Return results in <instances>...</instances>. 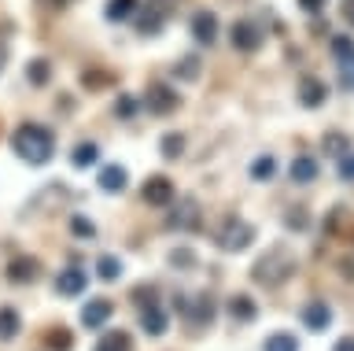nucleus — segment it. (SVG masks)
Wrapping results in <instances>:
<instances>
[{
    "mask_svg": "<svg viewBox=\"0 0 354 351\" xmlns=\"http://www.w3.org/2000/svg\"><path fill=\"white\" fill-rule=\"evenodd\" d=\"M159 152H162V159H181L185 156V137L181 134H162L159 137Z\"/></svg>",
    "mask_w": 354,
    "mask_h": 351,
    "instance_id": "c85d7f7f",
    "label": "nucleus"
},
{
    "mask_svg": "<svg viewBox=\"0 0 354 351\" xmlns=\"http://www.w3.org/2000/svg\"><path fill=\"white\" fill-rule=\"evenodd\" d=\"M336 174H339V181L354 185V152H347V156L336 159Z\"/></svg>",
    "mask_w": 354,
    "mask_h": 351,
    "instance_id": "58836bf2",
    "label": "nucleus"
},
{
    "mask_svg": "<svg viewBox=\"0 0 354 351\" xmlns=\"http://www.w3.org/2000/svg\"><path fill=\"white\" fill-rule=\"evenodd\" d=\"M192 37L199 41V45H214L218 41V15L214 12H196L192 15Z\"/></svg>",
    "mask_w": 354,
    "mask_h": 351,
    "instance_id": "dca6fc26",
    "label": "nucleus"
},
{
    "mask_svg": "<svg viewBox=\"0 0 354 351\" xmlns=\"http://www.w3.org/2000/svg\"><path fill=\"white\" fill-rule=\"evenodd\" d=\"M336 82H339V89L343 93H354V56H347V60H336Z\"/></svg>",
    "mask_w": 354,
    "mask_h": 351,
    "instance_id": "2f4dec72",
    "label": "nucleus"
},
{
    "mask_svg": "<svg viewBox=\"0 0 354 351\" xmlns=\"http://www.w3.org/2000/svg\"><path fill=\"white\" fill-rule=\"evenodd\" d=\"M22 333V314L15 307H0V344H11Z\"/></svg>",
    "mask_w": 354,
    "mask_h": 351,
    "instance_id": "4be33fe9",
    "label": "nucleus"
},
{
    "mask_svg": "<svg viewBox=\"0 0 354 351\" xmlns=\"http://www.w3.org/2000/svg\"><path fill=\"white\" fill-rule=\"evenodd\" d=\"M170 267H177V270H196L199 259H196L192 248H174V251H170Z\"/></svg>",
    "mask_w": 354,
    "mask_h": 351,
    "instance_id": "473e14b6",
    "label": "nucleus"
},
{
    "mask_svg": "<svg viewBox=\"0 0 354 351\" xmlns=\"http://www.w3.org/2000/svg\"><path fill=\"white\" fill-rule=\"evenodd\" d=\"M88 289V273L77 270V267H66L55 273V296H63V300H77Z\"/></svg>",
    "mask_w": 354,
    "mask_h": 351,
    "instance_id": "9b49d317",
    "label": "nucleus"
},
{
    "mask_svg": "<svg viewBox=\"0 0 354 351\" xmlns=\"http://www.w3.org/2000/svg\"><path fill=\"white\" fill-rule=\"evenodd\" d=\"M295 100L306 107V111H317V107H325L328 100V85L317 78V74H303L299 78V89H295Z\"/></svg>",
    "mask_w": 354,
    "mask_h": 351,
    "instance_id": "6e6552de",
    "label": "nucleus"
},
{
    "mask_svg": "<svg viewBox=\"0 0 354 351\" xmlns=\"http://www.w3.org/2000/svg\"><path fill=\"white\" fill-rule=\"evenodd\" d=\"M48 78H52V63H48V60H30V63H26V82H30V85L44 89V85H48Z\"/></svg>",
    "mask_w": 354,
    "mask_h": 351,
    "instance_id": "bb28decb",
    "label": "nucleus"
},
{
    "mask_svg": "<svg viewBox=\"0 0 354 351\" xmlns=\"http://www.w3.org/2000/svg\"><path fill=\"white\" fill-rule=\"evenodd\" d=\"M166 226H170V229H181V233H196V229H199V200H196V196H185Z\"/></svg>",
    "mask_w": 354,
    "mask_h": 351,
    "instance_id": "f8f14e48",
    "label": "nucleus"
},
{
    "mask_svg": "<svg viewBox=\"0 0 354 351\" xmlns=\"http://www.w3.org/2000/svg\"><path fill=\"white\" fill-rule=\"evenodd\" d=\"M44 348L48 351H71L74 348V333L66 325H52L48 333H44Z\"/></svg>",
    "mask_w": 354,
    "mask_h": 351,
    "instance_id": "a878e982",
    "label": "nucleus"
},
{
    "mask_svg": "<svg viewBox=\"0 0 354 351\" xmlns=\"http://www.w3.org/2000/svg\"><path fill=\"white\" fill-rule=\"evenodd\" d=\"M321 152L332 159H339V156H347V152H354V141H351V134H343V129H325V134H321Z\"/></svg>",
    "mask_w": 354,
    "mask_h": 351,
    "instance_id": "a211bd4d",
    "label": "nucleus"
},
{
    "mask_svg": "<svg viewBox=\"0 0 354 351\" xmlns=\"http://www.w3.org/2000/svg\"><path fill=\"white\" fill-rule=\"evenodd\" d=\"M229 41H232V48L236 52H248V56H254L262 45H266V34H262V26L259 23H251V19H236L229 30Z\"/></svg>",
    "mask_w": 354,
    "mask_h": 351,
    "instance_id": "39448f33",
    "label": "nucleus"
},
{
    "mask_svg": "<svg viewBox=\"0 0 354 351\" xmlns=\"http://www.w3.org/2000/svg\"><path fill=\"white\" fill-rule=\"evenodd\" d=\"M332 318H336V311H332L325 300H306L303 307H299V322H303L310 333H325V329L332 325Z\"/></svg>",
    "mask_w": 354,
    "mask_h": 351,
    "instance_id": "1a4fd4ad",
    "label": "nucleus"
},
{
    "mask_svg": "<svg viewBox=\"0 0 354 351\" xmlns=\"http://www.w3.org/2000/svg\"><path fill=\"white\" fill-rule=\"evenodd\" d=\"M93 351H133V336L126 329H107V333L96 340Z\"/></svg>",
    "mask_w": 354,
    "mask_h": 351,
    "instance_id": "5701e85b",
    "label": "nucleus"
},
{
    "mask_svg": "<svg viewBox=\"0 0 354 351\" xmlns=\"http://www.w3.org/2000/svg\"><path fill=\"white\" fill-rule=\"evenodd\" d=\"M137 0H107V8H104V15H107V23H126V19L137 15Z\"/></svg>",
    "mask_w": 354,
    "mask_h": 351,
    "instance_id": "393cba45",
    "label": "nucleus"
},
{
    "mask_svg": "<svg viewBox=\"0 0 354 351\" xmlns=\"http://www.w3.org/2000/svg\"><path fill=\"white\" fill-rule=\"evenodd\" d=\"M96 181H100V189L111 192V196H115V192H126V189H129V170L122 167V163H107V167L100 170Z\"/></svg>",
    "mask_w": 354,
    "mask_h": 351,
    "instance_id": "4468645a",
    "label": "nucleus"
},
{
    "mask_svg": "<svg viewBox=\"0 0 354 351\" xmlns=\"http://www.w3.org/2000/svg\"><path fill=\"white\" fill-rule=\"evenodd\" d=\"M254 237H259V233H254V226L232 215V218H225V222H221V229L214 233V244H218L221 251H229V255H240V251L251 248Z\"/></svg>",
    "mask_w": 354,
    "mask_h": 351,
    "instance_id": "7ed1b4c3",
    "label": "nucleus"
},
{
    "mask_svg": "<svg viewBox=\"0 0 354 351\" xmlns=\"http://www.w3.org/2000/svg\"><path fill=\"white\" fill-rule=\"evenodd\" d=\"M218 318V303H214V296L210 292H199L196 300H188V307H185V322L192 325V329H203V325H210Z\"/></svg>",
    "mask_w": 354,
    "mask_h": 351,
    "instance_id": "9d476101",
    "label": "nucleus"
},
{
    "mask_svg": "<svg viewBox=\"0 0 354 351\" xmlns=\"http://www.w3.org/2000/svg\"><path fill=\"white\" fill-rule=\"evenodd\" d=\"M140 196H144V204L148 207H170L174 200H177V189H174V181L166 178V174H151L148 181H144V189H140Z\"/></svg>",
    "mask_w": 354,
    "mask_h": 351,
    "instance_id": "0eeeda50",
    "label": "nucleus"
},
{
    "mask_svg": "<svg viewBox=\"0 0 354 351\" xmlns=\"http://www.w3.org/2000/svg\"><path fill=\"white\" fill-rule=\"evenodd\" d=\"M122 270H126V267H122V259H118V255H111V251H104V255L96 259V278H100V281H107V285H111V281H118V278H122Z\"/></svg>",
    "mask_w": 354,
    "mask_h": 351,
    "instance_id": "b1692460",
    "label": "nucleus"
},
{
    "mask_svg": "<svg viewBox=\"0 0 354 351\" xmlns=\"http://www.w3.org/2000/svg\"><path fill=\"white\" fill-rule=\"evenodd\" d=\"M144 107H148L151 115L166 118V115H174L177 107H181V93L170 89L166 82H151L148 89H144Z\"/></svg>",
    "mask_w": 354,
    "mask_h": 351,
    "instance_id": "20e7f679",
    "label": "nucleus"
},
{
    "mask_svg": "<svg viewBox=\"0 0 354 351\" xmlns=\"http://www.w3.org/2000/svg\"><path fill=\"white\" fill-rule=\"evenodd\" d=\"M306 222H310V218L303 215V207H292V215H284V226L288 229H306Z\"/></svg>",
    "mask_w": 354,
    "mask_h": 351,
    "instance_id": "ea45409f",
    "label": "nucleus"
},
{
    "mask_svg": "<svg viewBox=\"0 0 354 351\" xmlns=\"http://www.w3.org/2000/svg\"><path fill=\"white\" fill-rule=\"evenodd\" d=\"M262 351H299V340H295V333H270L266 336V344H262Z\"/></svg>",
    "mask_w": 354,
    "mask_h": 351,
    "instance_id": "cd10ccee",
    "label": "nucleus"
},
{
    "mask_svg": "<svg viewBox=\"0 0 354 351\" xmlns=\"http://www.w3.org/2000/svg\"><path fill=\"white\" fill-rule=\"evenodd\" d=\"M174 78L196 82V78H199V60H196V56H185L181 63H174Z\"/></svg>",
    "mask_w": 354,
    "mask_h": 351,
    "instance_id": "72a5a7b5",
    "label": "nucleus"
},
{
    "mask_svg": "<svg viewBox=\"0 0 354 351\" xmlns=\"http://www.w3.org/2000/svg\"><path fill=\"white\" fill-rule=\"evenodd\" d=\"M111 314H115V303H111L107 296H96V300H88L82 307V325L85 329H104L111 322Z\"/></svg>",
    "mask_w": 354,
    "mask_h": 351,
    "instance_id": "ddd939ff",
    "label": "nucleus"
},
{
    "mask_svg": "<svg viewBox=\"0 0 354 351\" xmlns=\"http://www.w3.org/2000/svg\"><path fill=\"white\" fill-rule=\"evenodd\" d=\"M273 174H277V159L273 156H259L251 163V181H273Z\"/></svg>",
    "mask_w": 354,
    "mask_h": 351,
    "instance_id": "c756f323",
    "label": "nucleus"
},
{
    "mask_svg": "<svg viewBox=\"0 0 354 351\" xmlns=\"http://www.w3.org/2000/svg\"><path fill=\"white\" fill-rule=\"evenodd\" d=\"M137 107H140V104H137V100H133V96H129V93H122V96H118V104H115V115L122 118V123H129V118H133V115H137Z\"/></svg>",
    "mask_w": 354,
    "mask_h": 351,
    "instance_id": "e433bc0d",
    "label": "nucleus"
},
{
    "mask_svg": "<svg viewBox=\"0 0 354 351\" xmlns=\"http://www.w3.org/2000/svg\"><path fill=\"white\" fill-rule=\"evenodd\" d=\"M317 174H321V167H317L314 156H295L292 167H288V178H292L295 185H314Z\"/></svg>",
    "mask_w": 354,
    "mask_h": 351,
    "instance_id": "6ab92c4d",
    "label": "nucleus"
},
{
    "mask_svg": "<svg viewBox=\"0 0 354 351\" xmlns=\"http://www.w3.org/2000/svg\"><path fill=\"white\" fill-rule=\"evenodd\" d=\"M332 351H354V336H339V340H336V348H332Z\"/></svg>",
    "mask_w": 354,
    "mask_h": 351,
    "instance_id": "c03bdc74",
    "label": "nucleus"
},
{
    "mask_svg": "<svg viewBox=\"0 0 354 351\" xmlns=\"http://www.w3.org/2000/svg\"><path fill=\"white\" fill-rule=\"evenodd\" d=\"M299 8H303L306 15H321L325 12V0H299Z\"/></svg>",
    "mask_w": 354,
    "mask_h": 351,
    "instance_id": "a19ab883",
    "label": "nucleus"
},
{
    "mask_svg": "<svg viewBox=\"0 0 354 351\" xmlns=\"http://www.w3.org/2000/svg\"><path fill=\"white\" fill-rule=\"evenodd\" d=\"M71 163H74L77 170L96 167V163H100V145H96V141H77L74 152H71Z\"/></svg>",
    "mask_w": 354,
    "mask_h": 351,
    "instance_id": "412c9836",
    "label": "nucleus"
},
{
    "mask_svg": "<svg viewBox=\"0 0 354 351\" xmlns=\"http://www.w3.org/2000/svg\"><path fill=\"white\" fill-rule=\"evenodd\" d=\"M225 311H229V318H232V322L248 325V322H254V318H259V303H254L248 292H236V296H229Z\"/></svg>",
    "mask_w": 354,
    "mask_h": 351,
    "instance_id": "2eb2a0df",
    "label": "nucleus"
},
{
    "mask_svg": "<svg viewBox=\"0 0 354 351\" xmlns=\"http://www.w3.org/2000/svg\"><path fill=\"white\" fill-rule=\"evenodd\" d=\"M71 233L82 237V240H93V237H96V226L88 222L85 215H74V218H71Z\"/></svg>",
    "mask_w": 354,
    "mask_h": 351,
    "instance_id": "c9c22d12",
    "label": "nucleus"
},
{
    "mask_svg": "<svg viewBox=\"0 0 354 351\" xmlns=\"http://www.w3.org/2000/svg\"><path fill=\"white\" fill-rule=\"evenodd\" d=\"M41 273H44V262L37 255H15L4 267V278L11 285H37L41 281Z\"/></svg>",
    "mask_w": 354,
    "mask_h": 351,
    "instance_id": "423d86ee",
    "label": "nucleus"
},
{
    "mask_svg": "<svg viewBox=\"0 0 354 351\" xmlns=\"http://www.w3.org/2000/svg\"><path fill=\"white\" fill-rule=\"evenodd\" d=\"M295 270H299L295 251L288 248V244H273L270 251H266V255L254 259L251 281L262 285V289H281V285H288V281L295 278Z\"/></svg>",
    "mask_w": 354,
    "mask_h": 351,
    "instance_id": "f03ea898",
    "label": "nucleus"
},
{
    "mask_svg": "<svg viewBox=\"0 0 354 351\" xmlns=\"http://www.w3.org/2000/svg\"><path fill=\"white\" fill-rule=\"evenodd\" d=\"M328 48H332V56H336V60H347V56H354V37L336 34V37L328 41Z\"/></svg>",
    "mask_w": 354,
    "mask_h": 351,
    "instance_id": "f704fd0d",
    "label": "nucleus"
},
{
    "mask_svg": "<svg viewBox=\"0 0 354 351\" xmlns=\"http://www.w3.org/2000/svg\"><path fill=\"white\" fill-rule=\"evenodd\" d=\"M155 296H159L155 285H137V289H133V303H137V307H151Z\"/></svg>",
    "mask_w": 354,
    "mask_h": 351,
    "instance_id": "4c0bfd02",
    "label": "nucleus"
},
{
    "mask_svg": "<svg viewBox=\"0 0 354 351\" xmlns=\"http://www.w3.org/2000/svg\"><path fill=\"white\" fill-rule=\"evenodd\" d=\"M8 67V34H0V74Z\"/></svg>",
    "mask_w": 354,
    "mask_h": 351,
    "instance_id": "37998d69",
    "label": "nucleus"
},
{
    "mask_svg": "<svg viewBox=\"0 0 354 351\" xmlns=\"http://www.w3.org/2000/svg\"><path fill=\"white\" fill-rule=\"evenodd\" d=\"M82 85H85L88 93L111 89V85H115V74H107V71H85V74H82Z\"/></svg>",
    "mask_w": 354,
    "mask_h": 351,
    "instance_id": "7c9ffc66",
    "label": "nucleus"
},
{
    "mask_svg": "<svg viewBox=\"0 0 354 351\" xmlns=\"http://www.w3.org/2000/svg\"><path fill=\"white\" fill-rule=\"evenodd\" d=\"M339 15H343V23H347V26H354V0H343Z\"/></svg>",
    "mask_w": 354,
    "mask_h": 351,
    "instance_id": "79ce46f5",
    "label": "nucleus"
},
{
    "mask_svg": "<svg viewBox=\"0 0 354 351\" xmlns=\"http://www.w3.org/2000/svg\"><path fill=\"white\" fill-rule=\"evenodd\" d=\"M41 4H44V8H71L74 0H41Z\"/></svg>",
    "mask_w": 354,
    "mask_h": 351,
    "instance_id": "a18cd8bd",
    "label": "nucleus"
},
{
    "mask_svg": "<svg viewBox=\"0 0 354 351\" xmlns=\"http://www.w3.org/2000/svg\"><path fill=\"white\" fill-rule=\"evenodd\" d=\"M11 152H15L22 163H30V167H44V163H52V156H55V134L41 123H22V126H15V134H11Z\"/></svg>",
    "mask_w": 354,
    "mask_h": 351,
    "instance_id": "f257e3e1",
    "label": "nucleus"
},
{
    "mask_svg": "<svg viewBox=\"0 0 354 351\" xmlns=\"http://www.w3.org/2000/svg\"><path fill=\"white\" fill-rule=\"evenodd\" d=\"M133 19H137V34H144V37H159L162 26H166V15L159 8H137Z\"/></svg>",
    "mask_w": 354,
    "mask_h": 351,
    "instance_id": "aec40b11",
    "label": "nucleus"
},
{
    "mask_svg": "<svg viewBox=\"0 0 354 351\" xmlns=\"http://www.w3.org/2000/svg\"><path fill=\"white\" fill-rule=\"evenodd\" d=\"M140 329L148 336H162L166 329H170V318H166V311L159 303H151V307H140Z\"/></svg>",
    "mask_w": 354,
    "mask_h": 351,
    "instance_id": "f3484780",
    "label": "nucleus"
}]
</instances>
